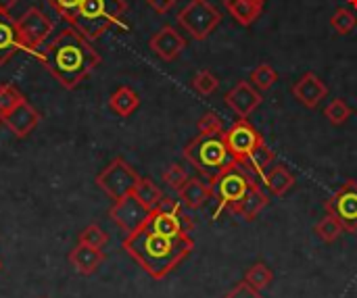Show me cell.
<instances>
[{"mask_svg":"<svg viewBox=\"0 0 357 298\" xmlns=\"http://www.w3.org/2000/svg\"><path fill=\"white\" fill-rule=\"evenodd\" d=\"M42 63L65 90H75L100 65V54L75 27H67L42 52Z\"/></svg>","mask_w":357,"mask_h":298,"instance_id":"obj_1","label":"cell"},{"mask_svg":"<svg viewBox=\"0 0 357 298\" xmlns=\"http://www.w3.org/2000/svg\"><path fill=\"white\" fill-rule=\"evenodd\" d=\"M192 249V236H161L149 226L123 238V251L155 280L167 278Z\"/></svg>","mask_w":357,"mask_h":298,"instance_id":"obj_2","label":"cell"},{"mask_svg":"<svg viewBox=\"0 0 357 298\" xmlns=\"http://www.w3.org/2000/svg\"><path fill=\"white\" fill-rule=\"evenodd\" d=\"M184 159L209 182L215 180L232 163H236L232 159L228 146H226L224 134H218V136H203V134H199L190 144H186Z\"/></svg>","mask_w":357,"mask_h":298,"instance_id":"obj_3","label":"cell"},{"mask_svg":"<svg viewBox=\"0 0 357 298\" xmlns=\"http://www.w3.org/2000/svg\"><path fill=\"white\" fill-rule=\"evenodd\" d=\"M126 0H82L73 27L90 42L98 40L109 27L123 25L121 17L126 15Z\"/></svg>","mask_w":357,"mask_h":298,"instance_id":"obj_4","label":"cell"},{"mask_svg":"<svg viewBox=\"0 0 357 298\" xmlns=\"http://www.w3.org/2000/svg\"><path fill=\"white\" fill-rule=\"evenodd\" d=\"M255 175H251L241 163H232L228 169H224L215 180H211L213 186V196L218 201V211H230L234 215L236 207L249 192V188L255 184Z\"/></svg>","mask_w":357,"mask_h":298,"instance_id":"obj_5","label":"cell"},{"mask_svg":"<svg viewBox=\"0 0 357 298\" xmlns=\"http://www.w3.org/2000/svg\"><path fill=\"white\" fill-rule=\"evenodd\" d=\"M94 182L115 203L128 194H134V190L140 182V175L123 157H117L96 175Z\"/></svg>","mask_w":357,"mask_h":298,"instance_id":"obj_6","label":"cell"},{"mask_svg":"<svg viewBox=\"0 0 357 298\" xmlns=\"http://www.w3.org/2000/svg\"><path fill=\"white\" fill-rule=\"evenodd\" d=\"M222 13L209 2V0H190L180 13H178V23L180 27L190 33L192 40H207L213 29L220 25Z\"/></svg>","mask_w":357,"mask_h":298,"instance_id":"obj_7","label":"cell"},{"mask_svg":"<svg viewBox=\"0 0 357 298\" xmlns=\"http://www.w3.org/2000/svg\"><path fill=\"white\" fill-rule=\"evenodd\" d=\"M52 21L48 19V15L44 10H40L38 6L27 8L19 19H17V31H19V40L23 46V52L33 54L38 61H42V52L40 46L48 40V36L52 33Z\"/></svg>","mask_w":357,"mask_h":298,"instance_id":"obj_8","label":"cell"},{"mask_svg":"<svg viewBox=\"0 0 357 298\" xmlns=\"http://www.w3.org/2000/svg\"><path fill=\"white\" fill-rule=\"evenodd\" d=\"M224 140L226 146L232 155V159L236 163H245L249 159V155L261 144L266 142L264 136L249 123V119H236L226 132H224Z\"/></svg>","mask_w":357,"mask_h":298,"instance_id":"obj_9","label":"cell"},{"mask_svg":"<svg viewBox=\"0 0 357 298\" xmlns=\"http://www.w3.org/2000/svg\"><path fill=\"white\" fill-rule=\"evenodd\" d=\"M326 213L335 215L345 232H357V182L347 180L324 205Z\"/></svg>","mask_w":357,"mask_h":298,"instance_id":"obj_10","label":"cell"},{"mask_svg":"<svg viewBox=\"0 0 357 298\" xmlns=\"http://www.w3.org/2000/svg\"><path fill=\"white\" fill-rule=\"evenodd\" d=\"M149 215H151V211L134 194H128V196L115 201L113 207L109 209V217L113 219V224H117L126 232V236L144 228L149 221Z\"/></svg>","mask_w":357,"mask_h":298,"instance_id":"obj_11","label":"cell"},{"mask_svg":"<svg viewBox=\"0 0 357 298\" xmlns=\"http://www.w3.org/2000/svg\"><path fill=\"white\" fill-rule=\"evenodd\" d=\"M264 102V96L257 88H253L251 81H238L234 88L226 94V104L238 115V119H247L259 104Z\"/></svg>","mask_w":357,"mask_h":298,"instance_id":"obj_12","label":"cell"},{"mask_svg":"<svg viewBox=\"0 0 357 298\" xmlns=\"http://www.w3.org/2000/svg\"><path fill=\"white\" fill-rule=\"evenodd\" d=\"M149 46H151V50H153L161 61L172 63V61H176V58L182 54V50L186 48V40H184V36H182L178 29H174L172 25H163L157 33H153Z\"/></svg>","mask_w":357,"mask_h":298,"instance_id":"obj_13","label":"cell"},{"mask_svg":"<svg viewBox=\"0 0 357 298\" xmlns=\"http://www.w3.org/2000/svg\"><path fill=\"white\" fill-rule=\"evenodd\" d=\"M15 138H27L40 123V113L27 102V98H23L8 115H4L0 119Z\"/></svg>","mask_w":357,"mask_h":298,"instance_id":"obj_14","label":"cell"},{"mask_svg":"<svg viewBox=\"0 0 357 298\" xmlns=\"http://www.w3.org/2000/svg\"><path fill=\"white\" fill-rule=\"evenodd\" d=\"M293 96L307 109H316L326 96H328V86L314 73L307 71L293 84Z\"/></svg>","mask_w":357,"mask_h":298,"instance_id":"obj_15","label":"cell"},{"mask_svg":"<svg viewBox=\"0 0 357 298\" xmlns=\"http://www.w3.org/2000/svg\"><path fill=\"white\" fill-rule=\"evenodd\" d=\"M178 198L188 211H199L213 198V186L205 178H188L178 190Z\"/></svg>","mask_w":357,"mask_h":298,"instance_id":"obj_16","label":"cell"},{"mask_svg":"<svg viewBox=\"0 0 357 298\" xmlns=\"http://www.w3.org/2000/svg\"><path fill=\"white\" fill-rule=\"evenodd\" d=\"M105 259H107V255L102 249H92L86 244H77L69 253V263L75 267V272L79 276H92L105 263Z\"/></svg>","mask_w":357,"mask_h":298,"instance_id":"obj_17","label":"cell"},{"mask_svg":"<svg viewBox=\"0 0 357 298\" xmlns=\"http://www.w3.org/2000/svg\"><path fill=\"white\" fill-rule=\"evenodd\" d=\"M19 50L23 52L17 31V21L8 13H0V67L6 65L8 58Z\"/></svg>","mask_w":357,"mask_h":298,"instance_id":"obj_18","label":"cell"},{"mask_svg":"<svg viewBox=\"0 0 357 298\" xmlns=\"http://www.w3.org/2000/svg\"><path fill=\"white\" fill-rule=\"evenodd\" d=\"M264 188L272 194V196H284L293 186H295V175L287 165H274L270 167L261 178Z\"/></svg>","mask_w":357,"mask_h":298,"instance_id":"obj_19","label":"cell"},{"mask_svg":"<svg viewBox=\"0 0 357 298\" xmlns=\"http://www.w3.org/2000/svg\"><path fill=\"white\" fill-rule=\"evenodd\" d=\"M264 2L266 0H224V6L234 17L236 23H241L243 27H249L261 17Z\"/></svg>","mask_w":357,"mask_h":298,"instance_id":"obj_20","label":"cell"},{"mask_svg":"<svg viewBox=\"0 0 357 298\" xmlns=\"http://www.w3.org/2000/svg\"><path fill=\"white\" fill-rule=\"evenodd\" d=\"M270 205V198H268V194L261 190V186L255 182L251 188H249V192L245 194V198L241 201V205L236 207V211H234V215H238V217H243L245 221H253L266 207Z\"/></svg>","mask_w":357,"mask_h":298,"instance_id":"obj_21","label":"cell"},{"mask_svg":"<svg viewBox=\"0 0 357 298\" xmlns=\"http://www.w3.org/2000/svg\"><path fill=\"white\" fill-rule=\"evenodd\" d=\"M109 107L115 115L119 117H130L138 107H140V96L130 88V86H121L117 88L111 98H109Z\"/></svg>","mask_w":357,"mask_h":298,"instance_id":"obj_22","label":"cell"},{"mask_svg":"<svg viewBox=\"0 0 357 298\" xmlns=\"http://www.w3.org/2000/svg\"><path fill=\"white\" fill-rule=\"evenodd\" d=\"M274 159H276V152H274L266 142H261V144L249 155V159L243 163V167H245L251 175L261 178V175L274 165Z\"/></svg>","mask_w":357,"mask_h":298,"instance_id":"obj_23","label":"cell"},{"mask_svg":"<svg viewBox=\"0 0 357 298\" xmlns=\"http://www.w3.org/2000/svg\"><path fill=\"white\" fill-rule=\"evenodd\" d=\"M134 196H136L149 211L157 209L159 203L163 201L161 188H159L151 178H140V182H138V186H136V190H134Z\"/></svg>","mask_w":357,"mask_h":298,"instance_id":"obj_24","label":"cell"},{"mask_svg":"<svg viewBox=\"0 0 357 298\" xmlns=\"http://www.w3.org/2000/svg\"><path fill=\"white\" fill-rule=\"evenodd\" d=\"M314 232H316V236H318L324 244H333V242H337V240L343 236L345 228L341 226V221H339L335 215L326 213V215L314 226Z\"/></svg>","mask_w":357,"mask_h":298,"instance_id":"obj_25","label":"cell"},{"mask_svg":"<svg viewBox=\"0 0 357 298\" xmlns=\"http://www.w3.org/2000/svg\"><path fill=\"white\" fill-rule=\"evenodd\" d=\"M249 286H253L255 290H266V288H270V284L274 282V274H272V269L266 265V263H255V265H251L247 272H245V278H243Z\"/></svg>","mask_w":357,"mask_h":298,"instance_id":"obj_26","label":"cell"},{"mask_svg":"<svg viewBox=\"0 0 357 298\" xmlns=\"http://www.w3.org/2000/svg\"><path fill=\"white\" fill-rule=\"evenodd\" d=\"M249 81H251L253 88H257L259 92H268V90L278 81V73H276V69H274L270 63H259V65L251 71Z\"/></svg>","mask_w":357,"mask_h":298,"instance_id":"obj_27","label":"cell"},{"mask_svg":"<svg viewBox=\"0 0 357 298\" xmlns=\"http://www.w3.org/2000/svg\"><path fill=\"white\" fill-rule=\"evenodd\" d=\"M190 84H192V90L201 96H211L220 88V79L209 69H199Z\"/></svg>","mask_w":357,"mask_h":298,"instance_id":"obj_28","label":"cell"},{"mask_svg":"<svg viewBox=\"0 0 357 298\" xmlns=\"http://www.w3.org/2000/svg\"><path fill=\"white\" fill-rule=\"evenodd\" d=\"M77 242L79 244H86V246H92V249H105L107 242H109V234L100 226L90 224L88 228H84L77 234Z\"/></svg>","mask_w":357,"mask_h":298,"instance_id":"obj_29","label":"cell"},{"mask_svg":"<svg viewBox=\"0 0 357 298\" xmlns=\"http://www.w3.org/2000/svg\"><path fill=\"white\" fill-rule=\"evenodd\" d=\"M351 107L343 100V98H335V100H331L328 102V107L324 109V115H326V119L333 123V125H343V123H347V119L351 117Z\"/></svg>","mask_w":357,"mask_h":298,"instance_id":"obj_30","label":"cell"},{"mask_svg":"<svg viewBox=\"0 0 357 298\" xmlns=\"http://www.w3.org/2000/svg\"><path fill=\"white\" fill-rule=\"evenodd\" d=\"M25 96L13 84H0V119L8 115Z\"/></svg>","mask_w":357,"mask_h":298,"instance_id":"obj_31","label":"cell"},{"mask_svg":"<svg viewBox=\"0 0 357 298\" xmlns=\"http://www.w3.org/2000/svg\"><path fill=\"white\" fill-rule=\"evenodd\" d=\"M357 25V17L354 10H349V8H337L335 10V15L331 17V27L337 31V33H341V36H345V33H349V31H354V27Z\"/></svg>","mask_w":357,"mask_h":298,"instance_id":"obj_32","label":"cell"},{"mask_svg":"<svg viewBox=\"0 0 357 298\" xmlns=\"http://www.w3.org/2000/svg\"><path fill=\"white\" fill-rule=\"evenodd\" d=\"M197 130H199V134H203V136H218V134H224V132H226V130H224V121H222L220 115L213 113V111H207V113L197 121Z\"/></svg>","mask_w":357,"mask_h":298,"instance_id":"obj_33","label":"cell"},{"mask_svg":"<svg viewBox=\"0 0 357 298\" xmlns=\"http://www.w3.org/2000/svg\"><path fill=\"white\" fill-rule=\"evenodd\" d=\"M46 2L56 10V15H59L61 19H65L67 23H71V25H73V21H75V17H77V10H79L82 0H46Z\"/></svg>","mask_w":357,"mask_h":298,"instance_id":"obj_34","label":"cell"},{"mask_svg":"<svg viewBox=\"0 0 357 298\" xmlns=\"http://www.w3.org/2000/svg\"><path fill=\"white\" fill-rule=\"evenodd\" d=\"M186 180H188V173H186L184 167L178 165V163L169 165V167L163 171V182L167 184V188H172V190H176V192L186 184Z\"/></svg>","mask_w":357,"mask_h":298,"instance_id":"obj_35","label":"cell"},{"mask_svg":"<svg viewBox=\"0 0 357 298\" xmlns=\"http://www.w3.org/2000/svg\"><path fill=\"white\" fill-rule=\"evenodd\" d=\"M224 298H264V297H261V292H259V290H255L253 286H249V284L243 280V282H238V284H236V286H234V288H232V290H230V292H228Z\"/></svg>","mask_w":357,"mask_h":298,"instance_id":"obj_36","label":"cell"},{"mask_svg":"<svg viewBox=\"0 0 357 298\" xmlns=\"http://www.w3.org/2000/svg\"><path fill=\"white\" fill-rule=\"evenodd\" d=\"M176 2H178V0H146V4L153 6V8H155L157 13H161V15H165L167 10H172Z\"/></svg>","mask_w":357,"mask_h":298,"instance_id":"obj_37","label":"cell"},{"mask_svg":"<svg viewBox=\"0 0 357 298\" xmlns=\"http://www.w3.org/2000/svg\"><path fill=\"white\" fill-rule=\"evenodd\" d=\"M19 0H0V13H10V8L17 4Z\"/></svg>","mask_w":357,"mask_h":298,"instance_id":"obj_38","label":"cell"},{"mask_svg":"<svg viewBox=\"0 0 357 298\" xmlns=\"http://www.w3.org/2000/svg\"><path fill=\"white\" fill-rule=\"evenodd\" d=\"M347 2H349V4H351L354 8H357V0H347Z\"/></svg>","mask_w":357,"mask_h":298,"instance_id":"obj_39","label":"cell"},{"mask_svg":"<svg viewBox=\"0 0 357 298\" xmlns=\"http://www.w3.org/2000/svg\"><path fill=\"white\" fill-rule=\"evenodd\" d=\"M0 269H2V261H0Z\"/></svg>","mask_w":357,"mask_h":298,"instance_id":"obj_40","label":"cell"},{"mask_svg":"<svg viewBox=\"0 0 357 298\" xmlns=\"http://www.w3.org/2000/svg\"><path fill=\"white\" fill-rule=\"evenodd\" d=\"M0 123H2V121H0Z\"/></svg>","mask_w":357,"mask_h":298,"instance_id":"obj_41","label":"cell"}]
</instances>
